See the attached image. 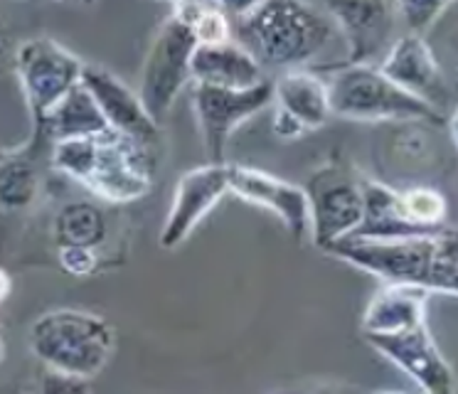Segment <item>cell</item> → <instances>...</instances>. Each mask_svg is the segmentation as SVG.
Returning <instances> with one entry per match:
<instances>
[{
	"label": "cell",
	"mask_w": 458,
	"mask_h": 394,
	"mask_svg": "<svg viewBox=\"0 0 458 394\" xmlns=\"http://www.w3.org/2000/svg\"><path fill=\"white\" fill-rule=\"evenodd\" d=\"M52 143L32 128V136L22 146L0 156V210L22 212L38 202L50 166Z\"/></svg>",
	"instance_id": "15"
},
{
	"label": "cell",
	"mask_w": 458,
	"mask_h": 394,
	"mask_svg": "<svg viewBox=\"0 0 458 394\" xmlns=\"http://www.w3.org/2000/svg\"><path fill=\"white\" fill-rule=\"evenodd\" d=\"M326 254L379 276L387 284L417 286L428 294L458 296V229L437 232L397 242H358L343 239Z\"/></svg>",
	"instance_id": "2"
},
{
	"label": "cell",
	"mask_w": 458,
	"mask_h": 394,
	"mask_svg": "<svg viewBox=\"0 0 458 394\" xmlns=\"http://www.w3.org/2000/svg\"><path fill=\"white\" fill-rule=\"evenodd\" d=\"M456 55H458V30H456Z\"/></svg>",
	"instance_id": "34"
},
{
	"label": "cell",
	"mask_w": 458,
	"mask_h": 394,
	"mask_svg": "<svg viewBox=\"0 0 458 394\" xmlns=\"http://www.w3.org/2000/svg\"><path fill=\"white\" fill-rule=\"evenodd\" d=\"M227 183L229 193L244 202L274 212L296 239H303L310 232L309 195L303 187L240 163H227Z\"/></svg>",
	"instance_id": "14"
},
{
	"label": "cell",
	"mask_w": 458,
	"mask_h": 394,
	"mask_svg": "<svg viewBox=\"0 0 458 394\" xmlns=\"http://www.w3.org/2000/svg\"><path fill=\"white\" fill-rule=\"evenodd\" d=\"M195 49H198V39L192 30L170 13L160 22L140 72L139 97L156 124L165 118L173 101L192 79Z\"/></svg>",
	"instance_id": "7"
},
{
	"label": "cell",
	"mask_w": 458,
	"mask_h": 394,
	"mask_svg": "<svg viewBox=\"0 0 458 394\" xmlns=\"http://www.w3.org/2000/svg\"><path fill=\"white\" fill-rule=\"evenodd\" d=\"M234 42L257 59L267 72H299L340 39L338 25L328 10L313 3L269 0L229 8Z\"/></svg>",
	"instance_id": "1"
},
{
	"label": "cell",
	"mask_w": 458,
	"mask_h": 394,
	"mask_svg": "<svg viewBox=\"0 0 458 394\" xmlns=\"http://www.w3.org/2000/svg\"><path fill=\"white\" fill-rule=\"evenodd\" d=\"M57 261H60L64 274L87 278L97 269V252L80 249V246H62V249H57Z\"/></svg>",
	"instance_id": "27"
},
{
	"label": "cell",
	"mask_w": 458,
	"mask_h": 394,
	"mask_svg": "<svg viewBox=\"0 0 458 394\" xmlns=\"http://www.w3.org/2000/svg\"><path fill=\"white\" fill-rule=\"evenodd\" d=\"M323 8L345 39L348 57L343 64L379 67L399 38L394 3H326Z\"/></svg>",
	"instance_id": "10"
},
{
	"label": "cell",
	"mask_w": 458,
	"mask_h": 394,
	"mask_svg": "<svg viewBox=\"0 0 458 394\" xmlns=\"http://www.w3.org/2000/svg\"><path fill=\"white\" fill-rule=\"evenodd\" d=\"M330 114L350 121H428L441 124V111L387 79L379 67L338 64L328 79Z\"/></svg>",
	"instance_id": "5"
},
{
	"label": "cell",
	"mask_w": 458,
	"mask_h": 394,
	"mask_svg": "<svg viewBox=\"0 0 458 394\" xmlns=\"http://www.w3.org/2000/svg\"><path fill=\"white\" fill-rule=\"evenodd\" d=\"M52 239L57 249L80 246L97 252L109 239V215L94 200H72L52 219Z\"/></svg>",
	"instance_id": "22"
},
{
	"label": "cell",
	"mask_w": 458,
	"mask_h": 394,
	"mask_svg": "<svg viewBox=\"0 0 458 394\" xmlns=\"http://www.w3.org/2000/svg\"><path fill=\"white\" fill-rule=\"evenodd\" d=\"M3 153H5V150H0V156H3Z\"/></svg>",
	"instance_id": "36"
},
{
	"label": "cell",
	"mask_w": 458,
	"mask_h": 394,
	"mask_svg": "<svg viewBox=\"0 0 458 394\" xmlns=\"http://www.w3.org/2000/svg\"><path fill=\"white\" fill-rule=\"evenodd\" d=\"M13 67L30 108L32 121L47 116L72 89L81 84V62L52 38L22 39L13 52Z\"/></svg>",
	"instance_id": "8"
},
{
	"label": "cell",
	"mask_w": 458,
	"mask_h": 394,
	"mask_svg": "<svg viewBox=\"0 0 458 394\" xmlns=\"http://www.w3.org/2000/svg\"><path fill=\"white\" fill-rule=\"evenodd\" d=\"M192 104L198 114L199 133L208 150L209 163H227L229 136L247 118L274 104V81H261L251 89H217L195 84Z\"/></svg>",
	"instance_id": "9"
},
{
	"label": "cell",
	"mask_w": 458,
	"mask_h": 394,
	"mask_svg": "<svg viewBox=\"0 0 458 394\" xmlns=\"http://www.w3.org/2000/svg\"><path fill=\"white\" fill-rule=\"evenodd\" d=\"M170 13L192 30L198 45H222V42L234 39L232 13H229L227 5H219V3H175Z\"/></svg>",
	"instance_id": "23"
},
{
	"label": "cell",
	"mask_w": 458,
	"mask_h": 394,
	"mask_svg": "<svg viewBox=\"0 0 458 394\" xmlns=\"http://www.w3.org/2000/svg\"><path fill=\"white\" fill-rule=\"evenodd\" d=\"M227 193V163H208L182 173L175 187L173 207L160 229V246L175 249L182 244Z\"/></svg>",
	"instance_id": "12"
},
{
	"label": "cell",
	"mask_w": 458,
	"mask_h": 394,
	"mask_svg": "<svg viewBox=\"0 0 458 394\" xmlns=\"http://www.w3.org/2000/svg\"><path fill=\"white\" fill-rule=\"evenodd\" d=\"M379 72L404 91L428 101L431 107H437L438 98L446 94L444 74L427 38L402 32L394 39L387 57L379 62Z\"/></svg>",
	"instance_id": "16"
},
{
	"label": "cell",
	"mask_w": 458,
	"mask_h": 394,
	"mask_svg": "<svg viewBox=\"0 0 458 394\" xmlns=\"http://www.w3.org/2000/svg\"><path fill=\"white\" fill-rule=\"evenodd\" d=\"M303 190L309 195L313 244L328 252L333 244L355 235L365 212L360 173L343 163H328L309 177Z\"/></svg>",
	"instance_id": "6"
},
{
	"label": "cell",
	"mask_w": 458,
	"mask_h": 394,
	"mask_svg": "<svg viewBox=\"0 0 458 394\" xmlns=\"http://www.w3.org/2000/svg\"><path fill=\"white\" fill-rule=\"evenodd\" d=\"M402 205L407 217L421 229H441L446 219L448 205L441 193L431 187H411L402 193Z\"/></svg>",
	"instance_id": "24"
},
{
	"label": "cell",
	"mask_w": 458,
	"mask_h": 394,
	"mask_svg": "<svg viewBox=\"0 0 458 394\" xmlns=\"http://www.w3.org/2000/svg\"><path fill=\"white\" fill-rule=\"evenodd\" d=\"M192 81L217 89H251L267 81V74L240 42L229 39L222 45H198L192 55Z\"/></svg>",
	"instance_id": "18"
},
{
	"label": "cell",
	"mask_w": 458,
	"mask_h": 394,
	"mask_svg": "<svg viewBox=\"0 0 458 394\" xmlns=\"http://www.w3.org/2000/svg\"><path fill=\"white\" fill-rule=\"evenodd\" d=\"M81 84L94 97L114 133L146 148L158 143V124L146 111L139 91H133L129 84H123L116 74H111L109 69L99 64H84Z\"/></svg>",
	"instance_id": "13"
},
{
	"label": "cell",
	"mask_w": 458,
	"mask_h": 394,
	"mask_svg": "<svg viewBox=\"0 0 458 394\" xmlns=\"http://www.w3.org/2000/svg\"><path fill=\"white\" fill-rule=\"evenodd\" d=\"M30 394H91V382L45 370L32 384Z\"/></svg>",
	"instance_id": "26"
},
{
	"label": "cell",
	"mask_w": 458,
	"mask_h": 394,
	"mask_svg": "<svg viewBox=\"0 0 458 394\" xmlns=\"http://www.w3.org/2000/svg\"><path fill=\"white\" fill-rule=\"evenodd\" d=\"M365 340L389 363L397 364L402 373H407L424 394H456V374L437 347L427 325L404 333H365Z\"/></svg>",
	"instance_id": "11"
},
{
	"label": "cell",
	"mask_w": 458,
	"mask_h": 394,
	"mask_svg": "<svg viewBox=\"0 0 458 394\" xmlns=\"http://www.w3.org/2000/svg\"><path fill=\"white\" fill-rule=\"evenodd\" d=\"M32 128L40 131L52 146L62 143V141L104 136L111 131L106 118H104L97 101L84 84L72 89L47 116H42L40 121H32Z\"/></svg>",
	"instance_id": "21"
},
{
	"label": "cell",
	"mask_w": 458,
	"mask_h": 394,
	"mask_svg": "<svg viewBox=\"0 0 458 394\" xmlns=\"http://www.w3.org/2000/svg\"><path fill=\"white\" fill-rule=\"evenodd\" d=\"M55 173L72 177L104 202H136L146 197L156 177L153 148L119 136L104 133L97 138L62 141L50 150Z\"/></svg>",
	"instance_id": "3"
},
{
	"label": "cell",
	"mask_w": 458,
	"mask_h": 394,
	"mask_svg": "<svg viewBox=\"0 0 458 394\" xmlns=\"http://www.w3.org/2000/svg\"><path fill=\"white\" fill-rule=\"evenodd\" d=\"M116 335L101 315L77 308L42 313L30 328V350L45 370L94 380L109 364Z\"/></svg>",
	"instance_id": "4"
},
{
	"label": "cell",
	"mask_w": 458,
	"mask_h": 394,
	"mask_svg": "<svg viewBox=\"0 0 458 394\" xmlns=\"http://www.w3.org/2000/svg\"><path fill=\"white\" fill-rule=\"evenodd\" d=\"M274 108L293 118L303 131L326 126L333 116L326 79L309 69L281 74L274 81Z\"/></svg>",
	"instance_id": "20"
},
{
	"label": "cell",
	"mask_w": 458,
	"mask_h": 394,
	"mask_svg": "<svg viewBox=\"0 0 458 394\" xmlns=\"http://www.w3.org/2000/svg\"><path fill=\"white\" fill-rule=\"evenodd\" d=\"M362 195H365V212L355 235L348 239L358 242H397L437 232V229H421L404 212L402 193L382 185L372 177H362Z\"/></svg>",
	"instance_id": "17"
},
{
	"label": "cell",
	"mask_w": 458,
	"mask_h": 394,
	"mask_svg": "<svg viewBox=\"0 0 458 394\" xmlns=\"http://www.w3.org/2000/svg\"><path fill=\"white\" fill-rule=\"evenodd\" d=\"M5 360V340H3V335H0V364Z\"/></svg>",
	"instance_id": "33"
},
{
	"label": "cell",
	"mask_w": 458,
	"mask_h": 394,
	"mask_svg": "<svg viewBox=\"0 0 458 394\" xmlns=\"http://www.w3.org/2000/svg\"><path fill=\"white\" fill-rule=\"evenodd\" d=\"M309 394H350V392H343V390H333V387H320V390H313Z\"/></svg>",
	"instance_id": "32"
},
{
	"label": "cell",
	"mask_w": 458,
	"mask_h": 394,
	"mask_svg": "<svg viewBox=\"0 0 458 394\" xmlns=\"http://www.w3.org/2000/svg\"><path fill=\"white\" fill-rule=\"evenodd\" d=\"M8 294H11V276L0 269V301H3Z\"/></svg>",
	"instance_id": "30"
},
{
	"label": "cell",
	"mask_w": 458,
	"mask_h": 394,
	"mask_svg": "<svg viewBox=\"0 0 458 394\" xmlns=\"http://www.w3.org/2000/svg\"><path fill=\"white\" fill-rule=\"evenodd\" d=\"M428 296V291L417 286L387 284L365 308L362 330L369 335H389L427 325Z\"/></svg>",
	"instance_id": "19"
},
{
	"label": "cell",
	"mask_w": 458,
	"mask_h": 394,
	"mask_svg": "<svg viewBox=\"0 0 458 394\" xmlns=\"http://www.w3.org/2000/svg\"><path fill=\"white\" fill-rule=\"evenodd\" d=\"M448 128H451V136H454V143H456V148H458V107L454 108V114H451Z\"/></svg>",
	"instance_id": "31"
},
{
	"label": "cell",
	"mask_w": 458,
	"mask_h": 394,
	"mask_svg": "<svg viewBox=\"0 0 458 394\" xmlns=\"http://www.w3.org/2000/svg\"><path fill=\"white\" fill-rule=\"evenodd\" d=\"M377 394H402V392H377Z\"/></svg>",
	"instance_id": "35"
},
{
	"label": "cell",
	"mask_w": 458,
	"mask_h": 394,
	"mask_svg": "<svg viewBox=\"0 0 458 394\" xmlns=\"http://www.w3.org/2000/svg\"><path fill=\"white\" fill-rule=\"evenodd\" d=\"M448 10H451L448 3H394L399 25L407 35H419V38H424Z\"/></svg>",
	"instance_id": "25"
},
{
	"label": "cell",
	"mask_w": 458,
	"mask_h": 394,
	"mask_svg": "<svg viewBox=\"0 0 458 394\" xmlns=\"http://www.w3.org/2000/svg\"><path fill=\"white\" fill-rule=\"evenodd\" d=\"M271 128H274V133H276L281 141H296V138L306 133V131H303L293 118L286 116L284 111H279V108H274V121H271Z\"/></svg>",
	"instance_id": "28"
},
{
	"label": "cell",
	"mask_w": 458,
	"mask_h": 394,
	"mask_svg": "<svg viewBox=\"0 0 458 394\" xmlns=\"http://www.w3.org/2000/svg\"><path fill=\"white\" fill-rule=\"evenodd\" d=\"M11 52H13L11 28H8V22H5V18L0 15V64H3L5 59L11 57Z\"/></svg>",
	"instance_id": "29"
}]
</instances>
